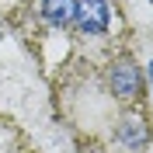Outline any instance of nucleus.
<instances>
[{"mask_svg": "<svg viewBox=\"0 0 153 153\" xmlns=\"http://www.w3.org/2000/svg\"><path fill=\"white\" fill-rule=\"evenodd\" d=\"M42 18L52 28H66L73 21V0H42Z\"/></svg>", "mask_w": 153, "mask_h": 153, "instance_id": "3", "label": "nucleus"}, {"mask_svg": "<svg viewBox=\"0 0 153 153\" xmlns=\"http://www.w3.org/2000/svg\"><path fill=\"white\" fill-rule=\"evenodd\" d=\"M108 0H73V25L84 35H101L108 28Z\"/></svg>", "mask_w": 153, "mask_h": 153, "instance_id": "2", "label": "nucleus"}, {"mask_svg": "<svg viewBox=\"0 0 153 153\" xmlns=\"http://www.w3.org/2000/svg\"><path fill=\"white\" fill-rule=\"evenodd\" d=\"M150 76H153V63H150Z\"/></svg>", "mask_w": 153, "mask_h": 153, "instance_id": "5", "label": "nucleus"}, {"mask_svg": "<svg viewBox=\"0 0 153 153\" xmlns=\"http://www.w3.org/2000/svg\"><path fill=\"white\" fill-rule=\"evenodd\" d=\"M108 84H111L118 101H136L139 97V87H143V76H139L132 59H115L111 66H108Z\"/></svg>", "mask_w": 153, "mask_h": 153, "instance_id": "1", "label": "nucleus"}, {"mask_svg": "<svg viewBox=\"0 0 153 153\" xmlns=\"http://www.w3.org/2000/svg\"><path fill=\"white\" fill-rule=\"evenodd\" d=\"M118 139H122L125 146L139 150V146L146 143V118H139V115H129V118H122V125H118Z\"/></svg>", "mask_w": 153, "mask_h": 153, "instance_id": "4", "label": "nucleus"}]
</instances>
